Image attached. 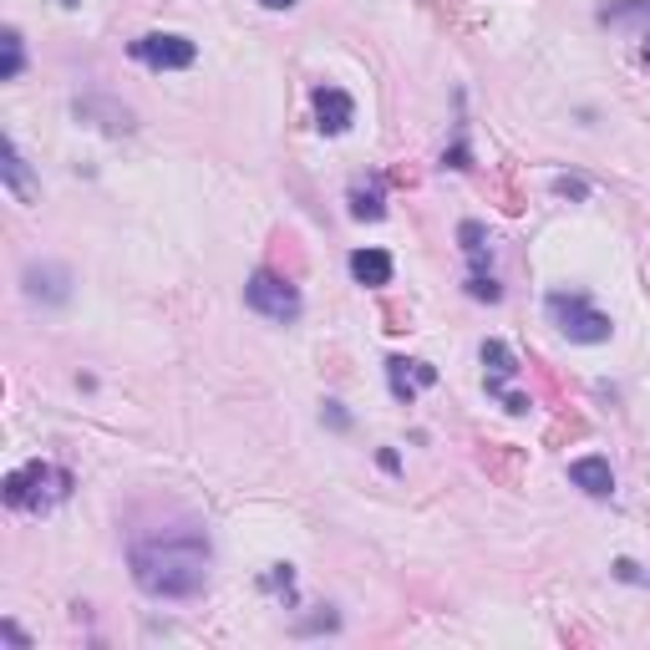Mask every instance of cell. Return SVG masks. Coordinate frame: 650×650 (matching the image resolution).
<instances>
[{
  "label": "cell",
  "instance_id": "29",
  "mask_svg": "<svg viewBox=\"0 0 650 650\" xmlns=\"http://www.w3.org/2000/svg\"><path fill=\"white\" fill-rule=\"evenodd\" d=\"M61 5H67V11H76V5H82V0H61Z\"/></svg>",
  "mask_w": 650,
  "mask_h": 650
},
{
  "label": "cell",
  "instance_id": "23",
  "mask_svg": "<svg viewBox=\"0 0 650 650\" xmlns=\"http://www.w3.org/2000/svg\"><path fill=\"white\" fill-rule=\"evenodd\" d=\"M554 193H559V198H590V183L579 173H559L554 178Z\"/></svg>",
  "mask_w": 650,
  "mask_h": 650
},
{
  "label": "cell",
  "instance_id": "17",
  "mask_svg": "<svg viewBox=\"0 0 650 650\" xmlns=\"http://www.w3.org/2000/svg\"><path fill=\"white\" fill-rule=\"evenodd\" d=\"M585 432H590V422H585L579 412H569V407H564V412L554 417V428L544 432V443H549V447H564V443H575V437H585Z\"/></svg>",
  "mask_w": 650,
  "mask_h": 650
},
{
  "label": "cell",
  "instance_id": "2",
  "mask_svg": "<svg viewBox=\"0 0 650 650\" xmlns=\"http://www.w3.org/2000/svg\"><path fill=\"white\" fill-rule=\"evenodd\" d=\"M72 493V473L57 468V462H26V468H15L5 483H0V498L11 503L15 514H51L61 498Z\"/></svg>",
  "mask_w": 650,
  "mask_h": 650
},
{
  "label": "cell",
  "instance_id": "14",
  "mask_svg": "<svg viewBox=\"0 0 650 650\" xmlns=\"http://www.w3.org/2000/svg\"><path fill=\"white\" fill-rule=\"evenodd\" d=\"M5 162H0V173H5V189L15 193V198H21V204H31V198H36V183H31V168H26V158H21V148H15L11 137H5Z\"/></svg>",
  "mask_w": 650,
  "mask_h": 650
},
{
  "label": "cell",
  "instance_id": "6",
  "mask_svg": "<svg viewBox=\"0 0 650 650\" xmlns=\"http://www.w3.org/2000/svg\"><path fill=\"white\" fill-rule=\"evenodd\" d=\"M21 285H26V300H36V305H67L72 300V269L67 265H26Z\"/></svg>",
  "mask_w": 650,
  "mask_h": 650
},
{
  "label": "cell",
  "instance_id": "11",
  "mask_svg": "<svg viewBox=\"0 0 650 650\" xmlns=\"http://www.w3.org/2000/svg\"><path fill=\"white\" fill-rule=\"evenodd\" d=\"M569 483L585 488L590 498H610V493H615V473H610L605 458H579V462H569Z\"/></svg>",
  "mask_w": 650,
  "mask_h": 650
},
{
  "label": "cell",
  "instance_id": "22",
  "mask_svg": "<svg viewBox=\"0 0 650 650\" xmlns=\"http://www.w3.org/2000/svg\"><path fill=\"white\" fill-rule=\"evenodd\" d=\"M630 15H650V0H615L600 11V21H630Z\"/></svg>",
  "mask_w": 650,
  "mask_h": 650
},
{
  "label": "cell",
  "instance_id": "26",
  "mask_svg": "<svg viewBox=\"0 0 650 650\" xmlns=\"http://www.w3.org/2000/svg\"><path fill=\"white\" fill-rule=\"evenodd\" d=\"M0 636L11 640V646H21V650H26V646H31V640H26V636H21V625H15V621H5V625H0Z\"/></svg>",
  "mask_w": 650,
  "mask_h": 650
},
{
  "label": "cell",
  "instance_id": "12",
  "mask_svg": "<svg viewBox=\"0 0 650 650\" xmlns=\"http://www.w3.org/2000/svg\"><path fill=\"white\" fill-rule=\"evenodd\" d=\"M76 118L82 122L103 118L97 128H107V133H133V112L118 107V103H103V97H82V103H76Z\"/></svg>",
  "mask_w": 650,
  "mask_h": 650
},
{
  "label": "cell",
  "instance_id": "25",
  "mask_svg": "<svg viewBox=\"0 0 650 650\" xmlns=\"http://www.w3.org/2000/svg\"><path fill=\"white\" fill-rule=\"evenodd\" d=\"M325 422H330V428H336V432H346V428H351V417L340 412V401H325Z\"/></svg>",
  "mask_w": 650,
  "mask_h": 650
},
{
  "label": "cell",
  "instance_id": "1",
  "mask_svg": "<svg viewBox=\"0 0 650 650\" xmlns=\"http://www.w3.org/2000/svg\"><path fill=\"white\" fill-rule=\"evenodd\" d=\"M128 564H133L137 590L153 600H193L208 585L214 544H208V529L198 518H178V523L137 533L128 544Z\"/></svg>",
  "mask_w": 650,
  "mask_h": 650
},
{
  "label": "cell",
  "instance_id": "20",
  "mask_svg": "<svg viewBox=\"0 0 650 650\" xmlns=\"http://www.w3.org/2000/svg\"><path fill=\"white\" fill-rule=\"evenodd\" d=\"M468 296L483 300V305H498V300H503V285L493 280L488 269H473V275H468Z\"/></svg>",
  "mask_w": 650,
  "mask_h": 650
},
{
  "label": "cell",
  "instance_id": "15",
  "mask_svg": "<svg viewBox=\"0 0 650 650\" xmlns=\"http://www.w3.org/2000/svg\"><path fill=\"white\" fill-rule=\"evenodd\" d=\"M386 214V193H382V178H371V183H361L356 178L351 183V219H382Z\"/></svg>",
  "mask_w": 650,
  "mask_h": 650
},
{
  "label": "cell",
  "instance_id": "7",
  "mask_svg": "<svg viewBox=\"0 0 650 650\" xmlns=\"http://www.w3.org/2000/svg\"><path fill=\"white\" fill-rule=\"evenodd\" d=\"M478 468H483L493 483L503 488H518L523 483V447H508V443H478Z\"/></svg>",
  "mask_w": 650,
  "mask_h": 650
},
{
  "label": "cell",
  "instance_id": "9",
  "mask_svg": "<svg viewBox=\"0 0 650 650\" xmlns=\"http://www.w3.org/2000/svg\"><path fill=\"white\" fill-rule=\"evenodd\" d=\"M386 376H392L397 401H417L422 386L437 382V366H428V361H407V356H392V361H386Z\"/></svg>",
  "mask_w": 650,
  "mask_h": 650
},
{
  "label": "cell",
  "instance_id": "8",
  "mask_svg": "<svg viewBox=\"0 0 650 650\" xmlns=\"http://www.w3.org/2000/svg\"><path fill=\"white\" fill-rule=\"evenodd\" d=\"M315 128H321L325 137H340L346 128H351V118H356V103L346 97L340 87H315Z\"/></svg>",
  "mask_w": 650,
  "mask_h": 650
},
{
  "label": "cell",
  "instance_id": "28",
  "mask_svg": "<svg viewBox=\"0 0 650 650\" xmlns=\"http://www.w3.org/2000/svg\"><path fill=\"white\" fill-rule=\"evenodd\" d=\"M260 5H269V11H290L296 0H260Z\"/></svg>",
  "mask_w": 650,
  "mask_h": 650
},
{
  "label": "cell",
  "instance_id": "5",
  "mask_svg": "<svg viewBox=\"0 0 650 650\" xmlns=\"http://www.w3.org/2000/svg\"><path fill=\"white\" fill-rule=\"evenodd\" d=\"M133 57L153 72H183L198 61V46L189 36H178V31H148V36H137L133 41Z\"/></svg>",
  "mask_w": 650,
  "mask_h": 650
},
{
  "label": "cell",
  "instance_id": "18",
  "mask_svg": "<svg viewBox=\"0 0 650 650\" xmlns=\"http://www.w3.org/2000/svg\"><path fill=\"white\" fill-rule=\"evenodd\" d=\"M458 239H462V254L473 260V269H488V229L478 219H468L458 229Z\"/></svg>",
  "mask_w": 650,
  "mask_h": 650
},
{
  "label": "cell",
  "instance_id": "21",
  "mask_svg": "<svg viewBox=\"0 0 650 650\" xmlns=\"http://www.w3.org/2000/svg\"><path fill=\"white\" fill-rule=\"evenodd\" d=\"M275 265H290V275L300 280L305 260H300V250H296V239H290V234H275Z\"/></svg>",
  "mask_w": 650,
  "mask_h": 650
},
{
  "label": "cell",
  "instance_id": "3",
  "mask_svg": "<svg viewBox=\"0 0 650 650\" xmlns=\"http://www.w3.org/2000/svg\"><path fill=\"white\" fill-rule=\"evenodd\" d=\"M549 321L559 325L569 340H579V346H600V340H610V315H600L590 305V296H579V290H554V296L544 300Z\"/></svg>",
  "mask_w": 650,
  "mask_h": 650
},
{
  "label": "cell",
  "instance_id": "4",
  "mask_svg": "<svg viewBox=\"0 0 650 650\" xmlns=\"http://www.w3.org/2000/svg\"><path fill=\"white\" fill-rule=\"evenodd\" d=\"M244 305H250V311H260L265 321L290 325L300 315V290H296V280H290V275L260 269V275H250V285H244Z\"/></svg>",
  "mask_w": 650,
  "mask_h": 650
},
{
  "label": "cell",
  "instance_id": "13",
  "mask_svg": "<svg viewBox=\"0 0 650 650\" xmlns=\"http://www.w3.org/2000/svg\"><path fill=\"white\" fill-rule=\"evenodd\" d=\"M351 275H356V285L382 290V285H392V254L386 250H356L351 254Z\"/></svg>",
  "mask_w": 650,
  "mask_h": 650
},
{
  "label": "cell",
  "instance_id": "24",
  "mask_svg": "<svg viewBox=\"0 0 650 650\" xmlns=\"http://www.w3.org/2000/svg\"><path fill=\"white\" fill-rule=\"evenodd\" d=\"M382 321H386V330H412V315H407V305H382Z\"/></svg>",
  "mask_w": 650,
  "mask_h": 650
},
{
  "label": "cell",
  "instance_id": "10",
  "mask_svg": "<svg viewBox=\"0 0 650 650\" xmlns=\"http://www.w3.org/2000/svg\"><path fill=\"white\" fill-rule=\"evenodd\" d=\"M483 366H488V397H503L508 392V382H514L518 371V356L503 346V340H483Z\"/></svg>",
  "mask_w": 650,
  "mask_h": 650
},
{
  "label": "cell",
  "instance_id": "27",
  "mask_svg": "<svg viewBox=\"0 0 650 650\" xmlns=\"http://www.w3.org/2000/svg\"><path fill=\"white\" fill-rule=\"evenodd\" d=\"M447 158H453V168H468V143H462V137H458V143H453V153H447Z\"/></svg>",
  "mask_w": 650,
  "mask_h": 650
},
{
  "label": "cell",
  "instance_id": "19",
  "mask_svg": "<svg viewBox=\"0 0 650 650\" xmlns=\"http://www.w3.org/2000/svg\"><path fill=\"white\" fill-rule=\"evenodd\" d=\"M488 193L498 198V208H503V214H523V204H529V198L518 193V183H514V173H508V168H503V173L493 178V183H488Z\"/></svg>",
  "mask_w": 650,
  "mask_h": 650
},
{
  "label": "cell",
  "instance_id": "16",
  "mask_svg": "<svg viewBox=\"0 0 650 650\" xmlns=\"http://www.w3.org/2000/svg\"><path fill=\"white\" fill-rule=\"evenodd\" d=\"M26 72V46H21V31L5 26L0 31V82H15Z\"/></svg>",
  "mask_w": 650,
  "mask_h": 650
}]
</instances>
